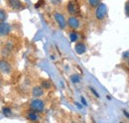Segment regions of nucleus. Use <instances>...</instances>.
Returning a JSON list of instances; mask_svg holds the SVG:
<instances>
[{"instance_id": "nucleus-21", "label": "nucleus", "mask_w": 129, "mask_h": 123, "mask_svg": "<svg viewBox=\"0 0 129 123\" xmlns=\"http://www.w3.org/2000/svg\"><path fill=\"white\" fill-rule=\"evenodd\" d=\"M122 112H123V114H124V115H125V116H126V117L129 119V113H128V112H127L126 110H122Z\"/></svg>"}, {"instance_id": "nucleus-6", "label": "nucleus", "mask_w": 129, "mask_h": 123, "mask_svg": "<svg viewBox=\"0 0 129 123\" xmlns=\"http://www.w3.org/2000/svg\"><path fill=\"white\" fill-rule=\"evenodd\" d=\"M12 66L6 59H0V73L2 75H10L12 73Z\"/></svg>"}, {"instance_id": "nucleus-17", "label": "nucleus", "mask_w": 129, "mask_h": 123, "mask_svg": "<svg viewBox=\"0 0 129 123\" xmlns=\"http://www.w3.org/2000/svg\"><path fill=\"white\" fill-rule=\"evenodd\" d=\"M50 3H51L53 6H55V7H58V6L62 5V3H63V0H50Z\"/></svg>"}, {"instance_id": "nucleus-12", "label": "nucleus", "mask_w": 129, "mask_h": 123, "mask_svg": "<svg viewBox=\"0 0 129 123\" xmlns=\"http://www.w3.org/2000/svg\"><path fill=\"white\" fill-rule=\"evenodd\" d=\"M86 3H87V5H88L89 8H91V9L94 10L97 6L101 3V1L100 0H86Z\"/></svg>"}, {"instance_id": "nucleus-3", "label": "nucleus", "mask_w": 129, "mask_h": 123, "mask_svg": "<svg viewBox=\"0 0 129 123\" xmlns=\"http://www.w3.org/2000/svg\"><path fill=\"white\" fill-rule=\"evenodd\" d=\"M67 23H68V27L71 30L78 31L81 26V19L79 18V16L76 15H70L67 18Z\"/></svg>"}, {"instance_id": "nucleus-15", "label": "nucleus", "mask_w": 129, "mask_h": 123, "mask_svg": "<svg viewBox=\"0 0 129 123\" xmlns=\"http://www.w3.org/2000/svg\"><path fill=\"white\" fill-rule=\"evenodd\" d=\"M7 19V12L5 9L0 8V22H5V20Z\"/></svg>"}, {"instance_id": "nucleus-24", "label": "nucleus", "mask_w": 129, "mask_h": 123, "mask_svg": "<svg viewBox=\"0 0 129 123\" xmlns=\"http://www.w3.org/2000/svg\"><path fill=\"white\" fill-rule=\"evenodd\" d=\"M128 66H129V59H128Z\"/></svg>"}, {"instance_id": "nucleus-14", "label": "nucleus", "mask_w": 129, "mask_h": 123, "mask_svg": "<svg viewBox=\"0 0 129 123\" xmlns=\"http://www.w3.org/2000/svg\"><path fill=\"white\" fill-rule=\"evenodd\" d=\"M41 86H42L44 89H50V88L52 87V83H51V81L48 80V79H44V80H42V82H41Z\"/></svg>"}, {"instance_id": "nucleus-8", "label": "nucleus", "mask_w": 129, "mask_h": 123, "mask_svg": "<svg viewBox=\"0 0 129 123\" xmlns=\"http://www.w3.org/2000/svg\"><path fill=\"white\" fill-rule=\"evenodd\" d=\"M11 25L7 22H0V37H7L11 33Z\"/></svg>"}, {"instance_id": "nucleus-10", "label": "nucleus", "mask_w": 129, "mask_h": 123, "mask_svg": "<svg viewBox=\"0 0 129 123\" xmlns=\"http://www.w3.org/2000/svg\"><path fill=\"white\" fill-rule=\"evenodd\" d=\"M75 51L78 55H82L86 52V46L83 42H77L75 45Z\"/></svg>"}, {"instance_id": "nucleus-18", "label": "nucleus", "mask_w": 129, "mask_h": 123, "mask_svg": "<svg viewBox=\"0 0 129 123\" xmlns=\"http://www.w3.org/2000/svg\"><path fill=\"white\" fill-rule=\"evenodd\" d=\"M71 79H72V81H73V82L78 83V82H80V81H81V77H80V76H78V75H73V76L71 77Z\"/></svg>"}, {"instance_id": "nucleus-5", "label": "nucleus", "mask_w": 129, "mask_h": 123, "mask_svg": "<svg viewBox=\"0 0 129 123\" xmlns=\"http://www.w3.org/2000/svg\"><path fill=\"white\" fill-rule=\"evenodd\" d=\"M67 11L70 15H76L79 16L81 9H80V5L76 0H71L68 2L67 4Z\"/></svg>"}, {"instance_id": "nucleus-23", "label": "nucleus", "mask_w": 129, "mask_h": 123, "mask_svg": "<svg viewBox=\"0 0 129 123\" xmlns=\"http://www.w3.org/2000/svg\"><path fill=\"white\" fill-rule=\"evenodd\" d=\"M1 84H2V81H1V79H0V86H1Z\"/></svg>"}, {"instance_id": "nucleus-2", "label": "nucleus", "mask_w": 129, "mask_h": 123, "mask_svg": "<svg viewBox=\"0 0 129 123\" xmlns=\"http://www.w3.org/2000/svg\"><path fill=\"white\" fill-rule=\"evenodd\" d=\"M53 18L56 22V24L58 25V27L61 30H64L68 27V23H67V18L63 12L59 11V10H55L53 12Z\"/></svg>"}, {"instance_id": "nucleus-1", "label": "nucleus", "mask_w": 129, "mask_h": 123, "mask_svg": "<svg viewBox=\"0 0 129 123\" xmlns=\"http://www.w3.org/2000/svg\"><path fill=\"white\" fill-rule=\"evenodd\" d=\"M107 14H108V8L104 3H100L94 9V19L98 22L104 21L107 17Z\"/></svg>"}, {"instance_id": "nucleus-4", "label": "nucleus", "mask_w": 129, "mask_h": 123, "mask_svg": "<svg viewBox=\"0 0 129 123\" xmlns=\"http://www.w3.org/2000/svg\"><path fill=\"white\" fill-rule=\"evenodd\" d=\"M30 109L33 111H36L38 113H41L45 110V102L40 98H34L30 102Z\"/></svg>"}, {"instance_id": "nucleus-11", "label": "nucleus", "mask_w": 129, "mask_h": 123, "mask_svg": "<svg viewBox=\"0 0 129 123\" xmlns=\"http://www.w3.org/2000/svg\"><path fill=\"white\" fill-rule=\"evenodd\" d=\"M27 119L30 120V121H32V122H37L40 119V117H39L38 112L33 111V110L30 109V111L27 113Z\"/></svg>"}, {"instance_id": "nucleus-22", "label": "nucleus", "mask_w": 129, "mask_h": 123, "mask_svg": "<svg viewBox=\"0 0 129 123\" xmlns=\"http://www.w3.org/2000/svg\"><path fill=\"white\" fill-rule=\"evenodd\" d=\"M81 102H82V104H83V105H85V106H86V105H87V103H86V101H85V99H84V98H83V97H81Z\"/></svg>"}, {"instance_id": "nucleus-20", "label": "nucleus", "mask_w": 129, "mask_h": 123, "mask_svg": "<svg viewBox=\"0 0 129 123\" xmlns=\"http://www.w3.org/2000/svg\"><path fill=\"white\" fill-rule=\"evenodd\" d=\"M89 88H90V90H91V92H93V93H94V95H95V96H96V97H99V94H98V93H97V92H96V90H95V89H94V88H93V87H91V86H90V87H89Z\"/></svg>"}, {"instance_id": "nucleus-9", "label": "nucleus", "mask_w": 129, "mask_h": 123, "mask_svg": "<svg viewBox=\"0 0 129 123\" xmlns=\"http://www.w3.org/2000/svg\"><path fill=\"white\" fill-rule=\"evenodd\" d=\"M45 93V89L41 85H35L32 87V95L35 98H40Z\"/></svg>"}, {"instance_id": "nucleus-16", "label": "nucleus", "mask_w": 129, "mask_h": 123, "mask_svg": "<svg viewBox=\"0 0 129 123\" xmlns=\"http://www.w3.org/2000/svg\"><path fill=\"white\" fill-rule=\"evenodd\" d=\"M2 113H3V115H5V116H10V115H11V113H12L11 108L8 107V106L3 107L2 108Z\"/></svg>"}, {"instance_id": "nucleus-13", "label": "nucleus", "mask_w": 129, "mask_h": 123, "mask_svg": "<svg viewBox=\"0 0 129 123\" xmlns=\"http://www.w3.org/2000/svg\"><path fill=\"white\" fill-rule=\"evenodd\" d=\"M79 33L77 31L75 30H72V32L70 33V40L73 42V43H77L79 42Z\"/></svg>"}, {"instance_id": "nucleus-19", "label": "nucleus", "mask_w": 129, "mask_h": 123, "mask_svg": "<svg viewBox=\"0 0 129 123\" xmlns=\"http://www.w3.org/2000/svg\"><path fill=\"white\" fill-rule=\"evenodd\" d=\"M124 11H125V14L127 17H129V0L126 1L125 5H124Z\"/></svg>"}, {"instance_id": "nucleus-7", "label": "nucleus", "mask_w": 129, "mask_h": 123, "mask_svg": "<svg viewBox=\"0 0 129 123\" xmlns=\"http://www.w3.org/2000/svg\"><path fill=\"white\" fill-rule=\"evenodd\" d=\"M6 3L9 8L16 10V11L22 10L25 8V3L21 0H6Z\"/></svg>"}]
</instances>
